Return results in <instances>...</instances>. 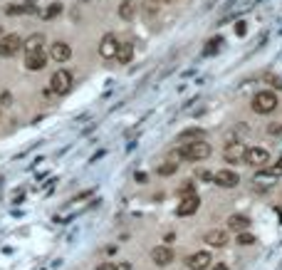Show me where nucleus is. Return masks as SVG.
<instances>
[{"label": "nucleus", "mask_w": 282, "mask_h": 270, "mask_svg": "<svg viewBox=\"0 0 282 270\" xmlns=\"http://www.w3.org/2000/svg\"><path fill=\"white\" fill-rule=\"evenodd\" d=\"M181 159L186 161H201V159H208L213 154L211 144L206 139H198V141H188V144H181Z\"/></svg>", "instance_id": "1"}, {"label": "nucleus", "mask_w": 282, "mask_h": 270, "mask_svg": "<svg viewBox=\"0 0 282 270\" xmlns=\"http://www.w3.org/2000/svg\"><path fill=\"white\" fill-rule=\"evenodd\" d=\"M278 94L275 92H270V89H263V92H258L255 97H253V112L255 114H270V112H275L278 109Z\"/></svg>", "instance_id": "2"}, {"label": "nucleus", "mask_w": 282, "mask_h": 270, "mask_svg": "<svg viewBox=\"0 0 282 270\" xmlns=\"http://www.w3.org/2000/svg\"><path fill=\"white\" fill-rule=\"evenodd\" d=\"M50 87H52V92L55 94H67L72 87V74L67 72V69H57L55 74H52V82H50Z\"/></svg>", "instance_id": "3"}, {"label": "nucleus", "mask_w": 282, "mask_h": 270, "mask_svg": "<svg viewBox=\"0 0 282 270\" xmlns=\"http://www.w3.org/2000/svg\"><path fill=\"white\" fill-rule=\"evenodd\" d=\"M20 47H22V40H20L17 35H5V37H0V57H12V55L20 52Z\"/></svg>", "instance_id": "4"}, {"label": "nucleus", "mask_w": 282, "mask_h": 270, "mask_svg": "<svg viewBox=\"0 0 282 270\" xmlns=\"http://www.w3.org/2000/svg\"><path fill=\"white\" fill-rule=\"evenodd\" d=\"M243 161H248L250 166H268V164H270V154H268V149L253 146V149L245 151V159H243Z\"/></svg>", "instance_id": "5"}, {"label": "nucleus", "mask_w": 282, "mask_h": 270, "mask_svg": "<svg viewBox=\"0 0 282 270\" xmlns=\"http://www.w3.org/2000/svg\"><path fill=\"white\" fill-rule=\"evenodd\" d=\"M213 181L220 186V189H235L240 184V176L230 169H220L218 174H213Z\"/></svg>", "instance_id": "6"}, {"label": "nucleus", "mask_w": 282, "mask_h": 270, "mask_svg": "<svg viewBox=\"0 0 282 270\" xmlns=\"http://www.w3.org/2000/svg\"><path fill=\"white\" fill-rule=\"evenodd\" d=\"M198 206H201V199H198L196 194H188V196H181V203H178L176 213H178L181 218H186V216H193V213L198 211Z\"/></svg>", "instance_id": "7"}, {"label": "nucleus", "mask_w": 282, "mask_h": 270, "mask_svg": "<svg viewBox=\"0 0 282 270\" xmlns=\"http://www.w3.org/2000/svg\"><path fill=\"white\" fill-rule=\"evenodd\" d=\"M117 50H119V42H117V37L109 32V35H104L102 37V42H99V55L104 57V60H112V57H117Z\"/></svg>", "instance_id": "8"}, {"label": "nucleus", "mask_w": 282, "mask_h": 270, "mask_svg": "<svg viewBox=\"0 0 282 270\" xmlns=\"http://www.w3.org/2000/svg\"><path fill=\"white\" fill-rule=\"evenodd\" d=\"M151 261H153L158 268L171 266V263H173V251H171L168 246H156V248L151 251Z\"/></svg>", "instance_id": "9"}, {"label": "nucleus", "mask_w": 282, "mask_h": 270, "mask_svg": "<svg viewBox=\"0 0 282 270\" xmlns=\"http://www.w3.org/2000/svg\"><path fill=\"white\" fill-rule=\"evenodd\" d=\"M50 57H52L55 62H67V60L72 57V47L67 45V42L57 40V42L50 45Z\"/></svg>", "instance_id": "10"}, {"label": "nucleus", "mask_w": 282, "mask_h": 270, "mask_svg": "<svg viewBox=\"0 0 282 270\" xmlns=\"http://www.w3.org/2000/svg\"><path fill=\"white\" fill-rule=\"evenodd\" d=\"M245 151H248V149H245V144L233 141V144H228V146H225V154H223V156H225V161H228V164H235V161H243V159H245Z\"/></svg>", "instance_id": "11"}, {"label": "nucleus", "mask_w": 282, "mask_h": 270, "mask_svg": "<svg viewBox=\"0 0 282 270\" xmlns=\"http://www.w3.org/2000/svg\"><path fill=\"white\" fill-rule=\"evenodd\" d=\"M186 263H188V268L191 270H206L213 263V258H211L208 251H198V253H193Z\"/></svg>", "instance_id": "12"}, {"label": "nucleus", "mask_w": 282, "mask_h": 270, "mask_svg": "<svg viewBox=\"0 0 282 270\" xmlns=\"http://www.w3.org/2000/svg\"><path fill=\"white\" fill-rule=\"evenodd\" d=\"M47 65V52L45 50H40V52H27V57H25V67L32 69V72H37V69H42Z\"/></svg>", "instance_id": "13"}, {"label": "nucleus", "mask_w": 282, "mask_h": 270, "mask_svg": "<svg viewBox=\"0 0 282 270\" xmlns=\"http://www.w3.org/2000/svg\"><path fill=\"white\" fill-rule=\"evenodd\" d=\"M206 243H211L213 248H223V246L228 243V231H220V228L208 231V233H206Z\"/></svg>", "instance_id": "14"}, {"label": "nucleus", "mask_w": 282, "mask_h": 270, "mask_svg": "<svg viewBox=\"0 0 282 270\" xmlns=\"http://www.w3.org/2000/svg\"><path fill=\"white\" fill-rule=\"evenodd\" d=\"M22 47H25L27 52H40V50H45V35H40V32L30 35V37L22 42Z\"/></svg>", "instance_id": "15"}, {"label": "nucleus", "mask_w": 282, "mask_h": 270, "mask_svg": "<svg viewBox=\"0 0 282 270\" xmlns=\"http://www.w3.org/2000/svg\"><path fill=\"white\" fill-rule=\"evenodd\" d=\"M248 226H250V218H248V216L235 213V216L228 218V231H238V233H243V231H248Z\"/></svg>", "instance_id": "16"}, {"label": "nucleus", "mask_w": 282, "mask_h": 270, "mask_svg": "<svg viewBox=\"0 0 282 270\" xmlns=\"http://www.w3.org/2000/svg\"><path fill=\"white\" fill-rule=\"evenodd\" d=\"M278 176H282V164H278V166H265L263 171L255 174V181H268V179H278Z\"/></svg>", "instance_id": "17"}, {"label": "nucleus", "mask_w": 282, "mask_h": 270, "mask_svg": "<svg viewBox=\"0 0 282 270\" xmlns=\"http://www.w3.org/2000/svg\"><path fill=\"white\" fill-rule=\"evenodd\" d=\"M132 57H134V45H132V42L119 45V50H117V60H119L122 65H129V62H132Z\"/></svg>", "instance_id": "18"}, {"label": "nucleus", "mask_w": 282, "mask_h": 270, "mask_svg": "<svg viewBox=\"0 0 282 270\" xmlns=\"http://www.w3.org/2000/svg\"><path fill=\"white\" fill-rule=\"evenodd\" d=\"M134 12H137V5H134L132 0H127V2L119 5V17H122V20H132Z\"/></svg>", "instance_id": "19"}, {"label": "nucleus", "mask_w": 282, "mask_h": 270, "mask_svg": "<svg viewBox=\"0 0 282 270\" xmlns=\"http://www.w3.org/2000/svg\"><path fill=\"white\" fill-rule=\"evenodd\" d=\"M198 139H206V132L203 129H186L181 134V141H198Z\"/></svg>", "instance_id": "20"}, {"label": "nucleus", "mask_w": 282, "mask_h": 270, "mask_svg": "<svg viewBox=\"0 0 282 270\" xmlns=\"http://www.w3.org/2000/svg\"><path fill=\"white\" fill-rule=\"evenodd\" d=\"M60 12H62V2H52V5L42 12V17H45V20H52V17H57Z\"/></svg>", "instance_id": "21"}, {"label": "nucleus", "mask_w": 282, "mask_h": 270, "mask_svg": "<svg viewBox=\"0 0 282 270\" xmlns=\"http://www.w3.org/2000/svg\"><path fill=\"white\" fill-rule=\"evenodd\" d=\"M176 169H178V164H173V161H166V164L158 169V174H161V176H171V174H176Z\"/></svg>", "instance_id": "22"}, {"label": "nucleus", "mask_w": 282, "mask_h": 270, "mask_svg": "<svg viewBox=\"0 0 282 270\" xmlns=\"http://www.w3.org/2000/svg\"><path fill=\"white\" fill-rule=\"evenodd\" d=\"M238 243H240V246H253V243H255V236H250V233L243 231V233L238 236Z\"/></svg>", "instance_id": "23"}, {"label": "nucleus", "mask_w": 282, "mask_h": 270, "mask_svg": "<svg viewBox=\"0 0 282 270\" xmlns=\"http://www.w3.org/2000/svg\"><path fill=\"white\" fill-rule=\"evenodd\" d=\"M5 12H7V15H22V12H25V5H7Z\"/></svg>", "instance_id": "24"}, {"label": "nucleus", "mask_w": 282, "mask_h": 270, "mask_svg": "<svg viewBox=\"0 0 282 270\" xmlns=\"http://www.w3.org/2000/svg\"><path fill=\"white\" fill-rule=\"evenodd\" d=\"M220 45H223V40H220V37H213V40H211V47H206V52H208V55L218 52V50H220Z\"/></svg>", "instance_id": "25"}, {"label": "nucleus", "mask_w": 282, "mask_h": 270, "mask_svg": "<svg viewBox=\"0 0 282 270\" xmlns=\"http://www.w3.org/2000/svg\"><path fill=\"white\" fill-rule=\"evenodd\" d=\"M112 270H132V263H112Z\"/></svg>", "instance_id": "26"}, {"label": "nucleus", "mask_w": 282, "mask_h": 270, "mask_svg": "<svg viewBox=\"0 0 282 270\" xmlns=\"http://www.w3.org/2000/svg\"><path fill=\"white\" fill-rule=\"evenodd\" d=\"M198 179H206V181H211L213 174H211V171H206V169H201V171H198Z\"/></svg>", "instance_id": "27"}, {"label": "nucleus", "mask_w": 282, "mask_h": 270, "mask_svg": "<svg viewBox=\"0 0 282 270\" xmlns=\"http://www.w3.org/2000/svg\"><path fill=\"white\" fill-rule=\"evenodd\" d=\"M235 32H238V35H245V22H238V27H235Z\"/></svg>", "instance_id": "28"}, {"label": "nucleus", "mask_w": 282, "mask_h": 270, "mask_svg": "<svg viewBox=\"0 0 282 270\" xmlns=\"http://www.w3.org/2000/svg\"><path fill=\"white\" fill-rule=\"evenodd\" d=\"M270 132H273V134H278V132H282V127H280V124H273V127H270Z\"/></svg>", "instance_id": "29"}, {"label": "nucleus", "mask_w": 282, "mask_h": 270, "mask_svg": "<svg viewBox=\"0 0 282 270\" xmlns=\"http://www.w3.org/2000/svg\"><path fill=\"white\" fill-rule=\"evenodd\" d=\"M213 270H230L225 263H218V266H213Z\"/></svg>", "instance_id": "30"}]
</instances>
